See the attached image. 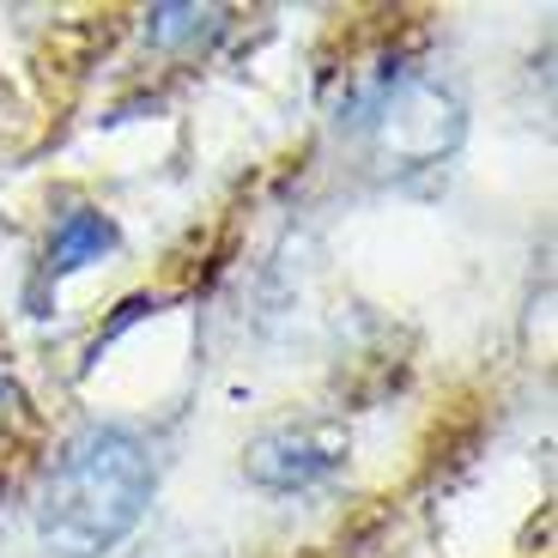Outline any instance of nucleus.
Masks as SVG:
<instances>
[{
    "instance_id": "nucleus-7",
    "label": "nucleus",
    "mask_w": 558,
    "mask_h": 558,
    "mask_svg": "<svg viewBox=\"0 0 558 558\" xmlns=\"http://www.w3.org/2000/svg\"><path fill=\"white\" fill-rule=\"evenodd\" d=\"M13 401H19V389H13V383H0V425H7V413H13Z\"/></svg>"
},
{
    "instance_id": "nucleus-5",
    "label": "nucleus",
    "mask_w": 558,
    "mask_h": 558,
    "mask_svg": "<svg viewBox=\"0 0 558 558\" xmlns=\"http://www.w3.org/2000/svg\"><path fill=\"white\" fill-rule=\"evenodd\" d=\"M225 13H201V7H158L153 13V43H189V37H207L219 31Z\"/></svg>"
},
{
    "instance_id": "nucleus-3",
    "label": "nucleus",
    "mask_w": 558,
    "mask_h": 558,
    "mask_svg": "<svg viewBox=\"0 0 558 558\" xmlns=\"http://www.w3.org/2000/svg\"><path fill=\"white\" fill-rule=\"evenodd\" d=\"M340 461H347V449H340L335 432H298V425H286V432H267L250 444V480L267 492H304L316 486V480L340 474Z\"/></svg>"
},
{
    "instance_id": "nucleus-6",
    "label": "nucleus",
    "mask_w": 558,
    "mask_h": 558,
    "mask_svg": "<svg viewBox=\"0 0 558 558\" xmlns=\"http://www.w3.org/2000/svg\"><path fill=\"white\" fill-rule=\"evenodd\" d=\"M146 558H219V546L201 541L195 529H170V534H165V541H158Z\"/></svg>"
},
{
    "instance_id": "nucleus-2",
    "label": "nucleus",
    "mask_w": 558,
    "mask_h": 558,
    "mask_svg": "<svg viewBox=\"0 0 558 558\" xmlns=\"http://www.w3.org/2000/svg\"><path fill=\"white\" fill-rule=\"evenodd\" d=\"M461 140V104L425 80H407L377 110V153L395 165H432Z\"/></svg>"
},
{
    "instance_id": "nucleus-1",
    "label": "nucleus",
    "mask_w": 558,
    "mask_h": 558,
    "mask_svg": "<svg viewBox=\"0 0 558 558\" xmlns=\"http://www.w3.org/2000/svg\"><path fill=\"white\" fill-rule=\"evenodd\" d=\"M153 456L122 425H92L56 456L37 492V534L61 558H104L153 510Z\"/></svg>"
},
{
    "instance_id": "nucleus-4",
    "label": "nucleus",
    "mask_w": 558,
    "mask_h": 558,
    "mask_svg": "<svg viewBox=\"0 0 558 558\" xmlns=\"http://www.w3.org/2000/svg\"><path fill=\"white\" fill-rule=\"evenodd\" d=\"M116 250V225L104 213H68L56 225V238H49V255H43V279H68L80 267L104 262Z\"/></svg>"
}]
</instances>
